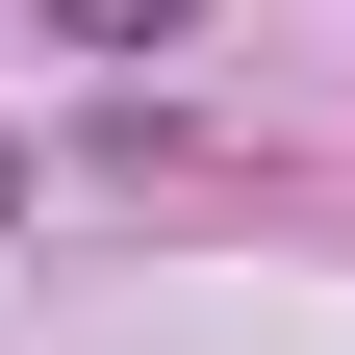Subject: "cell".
Instances as JSON below:
<instances>
[{
	"label": "cell",
	"instance_id": "6da1fadb",
	"mask_svg": "<svg viewBox=\"0 0 355 355\" xmlns=\"http://www.w3.org/2000/svg\"><path fill=\"white\" fill-rule=\"evenodd\" d=\"M51 26H76V51H153V26H178V0H51Z\"/></svg>",
	"mask_w": 355,
	"mask_h": 355
}]
</instances>
